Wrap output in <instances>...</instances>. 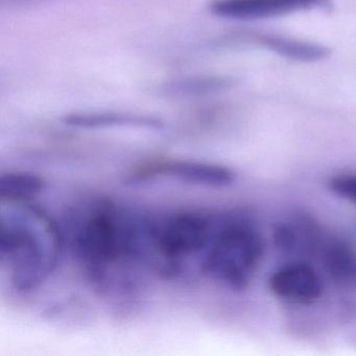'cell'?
I'll return each instance as SVG.
<instances>
[{"mask_svg": "<svg viewBox=\"0 0 356 356\" xmlns=\"http://www.w3.org/2000/svg\"><path fill=\"white\" fill-rule=\"evenodd\" d=\"M0 204V261L13 286L31 293L57 268L63 234L49 212L32 201Z\"/></svg>", "mask_w": 356, "mask_h": 356, "instance_id": "cell-1", "label": "cell"}, {"mask_svg": "<svg viewBox=\"0 0 356 356\" xmlns=\"http://www.w3.org/2000/svg\"><path fill=\"white\" fill-rule=\"evenodd\" d=\"M72 248L87 277L107 286L118 266L141 264L140 216L111 200H102L79 218Z\"/></svg>", "mask_w": 356, "mask_h": 356, "instance_id": "cell-2", "label": "cell"}, {"mask_svg": "<svg viewBox=\"0 0 356 356\" xmlns=\"http://www.w3.org/2000/svg\"><path fill=\"white\" fill-rule=\"evenodd\" d=\"M213 233L211 218L197 210L141 216V261L164 276H176L185 260L206 251Z\"/></svg>", "mask_w": 356, "mask_h": 356, "instance_id": "cell-3", "label": "cell"}, {"mask_svg": "<svg viewBox=\"0 0 356 356\" xmlns=\"http://www.w3.org/2000/svg\"><path fill=\"white\" fill-rule=\"evenodd\" d=\"M264 250L256 229L241 220H231L213 233L202 259V270L229 289L243 291L249 286Z\"/></svg>", "mask_w": 356, "mask_h": 356, "instance_id": "cell-4", "label": "cell"}, {"mask_svg": "<svg viewBox=\"0 0 356 356\" xmlns=\"http://www.w3.org/2000/svg\"><path fill=\"white\" fill-rule=\"evenodd\" d=\"M156 177H166L185 184L210 188L230 186L236 178L231 168L220 164L193 159H168L145 164L131 174L130 180L141 182Z\"/></svg>", "mask_w": 356, "mask_h": 356, "instance_id": "cell-5", "label": "cell"}, {"mask_svg": "<svg viewBox=\"0 0 356 356\" xmlns=\"http://www.w3.org/2000/svg\"><path fill=\"white\" fill-rule=\"evenodd\" d=\"M331 0H211L209 11L232 20H258L312 10H328Z\"/></svg>", "mask_w": 356, "mask_h": 356, "instance_id": "cell-6", "label": "cell"}, {"mask_svg": "<svg viewBox=\"0 0 356 356\" xmlns=\"http://www.w3.org/2000/svg\"><path fill=\"white\" fill-rule=\"evenodd\" d=\"M220 44L222 47L253 45L272 51L284 59L301 63L321 61L330 55V49L324 45L257 31L247 30L232 33L224 37Z\"/></svg>", "mask_w": 356, "mask_h": 356, "instance_id": "cell-7", "label": "cell"}, {"mask_svg": "<svg viewBox=\"0 0 356 356\" xmlns=\"http://www.w3.org/2000/svg\"><path fill=\"white\" fill-rule=\"evenodd\" d=\"M268 287L276 297L293 303L308 304L318 300L323 291L318 273L305 264H289L275 270Z\"/></svg>", "mask_w": 356, "mask_h": 356, "instance_id": "cell-8", "label": "cell"}, {"mask_svg": "<svg viewBox=\"0 0 356 356\" xmlns=\"http://www.w3.org/2000/svg\"><path fill=\"white\" fill-rule=\"evenodd\" d=\"M72 128L97 130L107 128H138L161 130L165 124L157 116L122 111L72 112L62 118Z\"/></svg>", "mask_w": 356, "mask_h": 356, "instance_id": "cell-9", "label": "cell"}, {"mask_svg": "<svg viewBox=\"0 0 356 356\" xmlns=\"http://www.w3.org/2000/svg\"><path fill=\"white\" fill-rule=\"evenodd\" d=\"M236 82L232 76L218 74L183 76L163 83L160 93L172 99H197L226 92L235 87Z\"/></svg>", "mask_w": 356, "mask_h": 356, "instance_id": "cell-10", "label": "cell"}, {"mask_svg": "<svg viewBox=\"0 0 356 356\" xmlns=\"http://www.w3.org/2000/svg\"><path fill=\"white\" fill-rule=\"evenodd\" d=\"M324 266L331 280L341 287L356 289V251L345 243L327 248Z\"/></svg>", "mask_w": 356, "mask_h": 356, "instance_id": "cell-11", "label": "cell"}, {"mask_svg": "<svg viewBox=\"0 0 356 356\" xmlns=\"http://www.w3.org/2000/svg\"><path fill=\"white\" fill-rule=\"evenodd\" d=\"M45 187V179L35 172H5L0 176V202L32 201Z\"/></svg>", "mask_w": 356, "mask_h": 356, "instance_id": "cell-12", "label": "cell"}, {"mask_svg": "<svg viewBox=\"0 0 356 356\" xmlns=\"http://www.w3.org/2000/svg\"><path fill=\"white\" fill-rule=\"evenodd\" d=\"M329 189L335 195L356 203V174H339L331 177Z\"/></svg>", "mask_w": 356, "mask_h": 356, "instance_id": "cell-13", "label": "cell"}, {"mask_svg": "<svg viewBox=\"0 0 356 356\" xmlns=\"http://www.w3.org/2000/svg\"><path fill=\"white\" fill-rule=\"evenodd\" d=\"M275 243L277 247L284 251H291L296 245V234L289 226H279L275 230Z\"/></svg>", "mask_w": 356, "mask_h": 356, "instance_id": "cell-14", "label": "cell"}]
</instances>
